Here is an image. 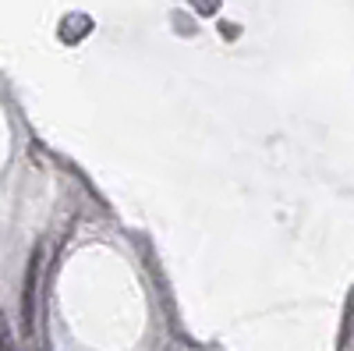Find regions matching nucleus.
Masks as SVG:
<instances>
[{
	"instance_id": "nucleus-1",
	"label": "nucleus",
	"mask_w": 354,
	"mask_h": 351,
	"mask_svg": "<svg viewBox=\"0 0 354 351\" xmlns=\"http://www.w3.org/2000/svg\"><path fill=\"white\" fill-rule=\"evenodd\" d=\"M39 259H43V249L36 245L32 255H28L25 284H21V330H25V334H32V327H36V280H39Z\"/></svg>"
},
{
	"instance_id": "nucleus-2",
	"label": "nucleus",
	"mask_w": 354,
	"mask_h": 351,
	"mask_svg": "<svg viewBox=\"0 0 354 351\" xmlns=\"http://www.w3.org/2000/svg\"><path fill=\"white\" fill-rule=\"evenodd\" d=\"M0 351H15V337H11V323L8 316L0 312Z\"/></svg>"
}]
</instances>
